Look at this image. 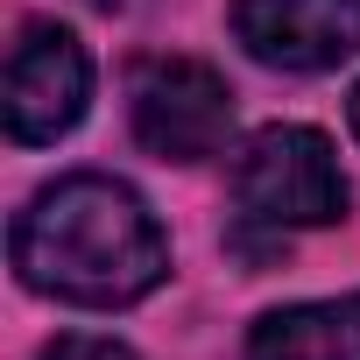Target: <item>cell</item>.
Wrapping results in <instances>:
<instances>
[{
    "label": "cell",
    "mask_w": 360,
    "mask_h": 360,
    "mask_svg": "<svg viewBox=\"0 0 360 360\" xmlns=\"http://www.w3.org/2000/svg\"><path fill=\"white\" fill-rule=\"evenodd\" d=\"M8 255L29 290H43L57 304H85V311L141 304L169 276V240H162L155 212L120 176H92V169L57 176L22 205Z\"/></svg>",
    "instance_id": "6da1fadb"
},
{
    "label": "cell",
    "mask_w": 360,
    "mask_h": 360,
    "mask_svg": "<svg viewBox=\"0 0 360 360\" xmlns=\"http://www.w3.org/2000/svg\"><path fill=\"white\" fill-rule=\"evenodd\" d=\"M233 198L255 226H332L346 212V176L318 127L276 120V127L248 134V148L233 162Z\"/></svg>",
    "instance_id": "7a4b0ae2"
},
{
    "label": "cell",
    "mask_w": 360,
    "mask_h": 360,
    "mask_svg": "<svg viewBox=\"0 0 360 360\" xmlns=\"http://www.w3.org/2000/svg\"><path fill=\"white\" fill-rule=\"evenodd\" d=\"M127 120L134 141L162 162H205L233 134V92L198 57H148L127 78Z\"/></svg>",
    "instance_id": "3957f363"
},
{
    "label": "cell",
    "mask_w": 360,
    "mask_h": 360,
    "mask_svg": "<svg viewBox=\"0 0 360 360\" xmlns=\"http://www.w3.org/2000/svg\"><path fill=\"white\" fill-rule=\"evenodd\" d=\"M92 106V57L71 29L29 22L15 57H8V134L15 141H57L85 120Z\"/></svg>",
    "instance_id": "277c9868"
},
{
    "label": "cell",
    "mask_w": 360,
    "mask_h": 360,
    "mask_svg": "<svg viewBox=\"0 0 360 360\" xmlns=\"http://www.w3.org/2000/svg\"><path fill=\"white\" fill-rule=\"evenodd\" d=\"M233 36L269 71H332L360 50V0H233Z\"/></svg>",
    "instance_id": "5b68a950"
},
{
    "label": "cell",
    "mask_w": 360,
    "mask_h": 360,
    "mask_svg": "<svg viewBox=\"0 0 360 360\" xmlns=\"http://www.w3.org/2000/svg\"><path fill=\"white\" fill-rule=\"evenodd\" d=\"M248 360H360V290L325 304H283L255 318Z\"/></svg>",
    "instance_id": "8992f818"
},
{
    "label": "cell",
    "mask_w": 360,
    "mask_h": 360,
    "mask_svg": "<svg viewBox=\"0 0 360 360\" xmlns=\"http://www.w3.org/2000/svg\"><path fill=\"white\" fill-rule=\"evenodd\" d=\"M43 360H134L120 339H92V332H64L43 346Z\"/></svg>",
    "instance_id": "52a82bcc"
},
{
    "label": "cell",
    "mask_w": 360,
    "mask_h": 360,
    "mask_svg": "<svg viewBox=\"0 0 360 360\" xmlns=\"http://www.w3.org/2000/svg\"><path fill=\"white\" fill-rule=\"evenodd\" d=\"M346 127H353V141H360V85L346 92Z\"/></svg>",
    "instance_id": "ba28073f"
},
{
    "label": "cell",
    "mask_w": 360,
    "mask_h": 360,
    "mask_svg": "<svg viewBox=\"0 0 360 360\" xmlns=\"http://www.w3.org/2000/svg\"><path fill=\"white\" fill-rule=\"evenodd\" d=\"M85 8H106V15H120V8H134V0H85Z\"/></svg>",
    "instance_id": "9c48e42d"
}]
</instances>
